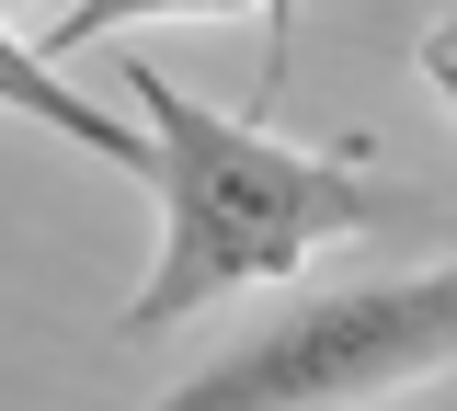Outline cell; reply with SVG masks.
Here are the masks:
<instances>
[{
	"label": "cell",
	"instance_id": "cell-1",
	"mask_svg": "<svg viewBox=\"0 0 457 411\" xmlns=\"http://www.w3.org/2000/svg\"><path fill=\"white\" fill-rule=\"evenodd\" d=\"M126 103L149 126V172L137 183L161 194V251H149V275L126 297V343L183 332V320H206V308H228L252 286H286L320 251H343L354 229H389L411 206L354 149H297L263 115H218L149 58H126Z\"/></svg>",
	"mask_w": 457,
	"mask_h": 411
},
{
	"label": "cell",
	"instance_id": "cell-5",
	"mask_svg": "<svg viewBox=\"0 0 457 411\" xmlns=\"http://www.w3.org/2000/svg\"><path fill=\"white\" fill-rule=\"evenodd\" d=\"M297 69V0H263V92H286Z\"/></svg>",
	"mask_w": 457,
	"mask_h": 411
},
{
	"label": "cell",
	"instance_id": "cell-3",
	"mask_svg": "<svg viewBox=\"0 0 457 411\" xmlns=\"http://www.w3.org/2000/svg\"><path fill=\"white\" fill-rule=\"evenodd\" d=\"M0 115H23V126H46V137H69L80 160H104V172H149V126H126L114 103H92L69 69L46 58V46H23L12 23H0Z\"/></svg>",
	"mask_w": 457,
	"mask_h": 411
},
{
	"label": "cell",
	"instance_id": "cell-4",
	"mask_svg": "<svg viewBox=\"0 0 457 411\" xmlns=\"http://www.w3.org/2000/svg\"><path fill=\"white\" fill-rule=\"evenodd\" d=\"M218 12H263V0H57L46 58L69 69L80 46H114V35H137V23H218Z\"/></svg>",
	"mask_w": 457,
	"mask_h": 411
},
{
	"label": "cell",
	"instance_id": "cell-2",
	"mask_svg": "<svg viewBox=\"0 0 457 411\" xmlns=\"http://www.w3.org/2000/svg\"><path fill=\"white\" fill-rule=\"evenodd\" d=\"M457 366V263L309 286L275 320L218 343L195 377H171V411H309V400H389L435 389Z\"/></svg>",
	"mask_w": 457,
	"mask_h": 411
}]
</instances>
